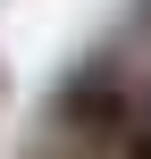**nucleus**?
<instances>
[{
  "label": "nucleus",
  "instance_id": "f257e3e1",
  "mask_svg": "<svg viewBox=\"0 0 151 159\" xmlns=\"http://www.w3.org/2000/svg\"><path fill=\"white\" fill-rule=\"evenodd\" d=\"M143 117V67L118 59V50H92L59 92H50V134L59 143H101L118 126Z\"/></svg>",
  "mask_w": 151,
  "mask_h": 159
}]
</instances>
